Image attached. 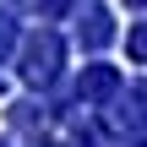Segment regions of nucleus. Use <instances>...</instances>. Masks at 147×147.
<instances>
[{
  "label": "nucleus",
  "instance_id": "nucleus-1",
  "mask_svg": "<svg viewBox=\"0 0 147 147\" xmlns=\"http://www.w3.org/2000/svg\"><path fill=\"white\" fill-rule=\"evenodd\" d=\"M55 65H60V38H55V33H38V38L27 44V65H22V76H27V82H49Z\"/></svg>",
  "mask_w": 147,
  "mask_h": 147
},
{
  "label": "nucleus",
  "instance_id": "nucleus-2",
  "mask_svg": "<svg viewBox=\"0 0 147 147\" xmlns=\"http://www.w3.org/2000/svg\"><path fill=\"white\" fill-rule=\"evenodd\" d=\"M82 22H87V27H76V38H82L87 49H98V44H109V33H115V27H109V16H104V11H87Z\"/></svg>",
  "mask_w": 147,
  "mask_h": 147
},
{
  "label": "nucleus",
  "instance_id": "nucleus-3",
  "mask_svg": "<svg viewBox=\"0 0 147 147\" xmlns=\"http://www.w3.org/2000/svg\"><path fill=\"white\" fill-rule=\"evenodd\" d=\"M109 87H115V71H109V65H93V71L76 82V93H82V98H104Z\"/></svg>",
  "mask_w": 147,
  "mask_h": 147
},
{
  "label": "nucleus",
  "instance_id": "nucleus-4",
  "mask_svg": "<svg viewBox=\"0 0 147 147\" xmlns=\"http://www.w3.org/2000/svg\"><path fill=\"white\" fill-rule=\"evenodd\" d=\"M5 49H11V22L0 16V55H5Z\"/></svg>",
  "mask_w": 147,
  "mask_h": 147
},
{
  "label": "nucleus",
  "instance_id": "nucleus-5",
  "mask_svg": "<svg viewBox=\"0 0 147 147\" xmlns=\"http://www.w3.org/2000/svg\"><path fill=\"white\" fill-rule=\"evenodd\" d=\"M0 147H5V142H0Z\"/></svg>",
  "mask_w": 147,
  "mask_h": 147
}]
</instances>
